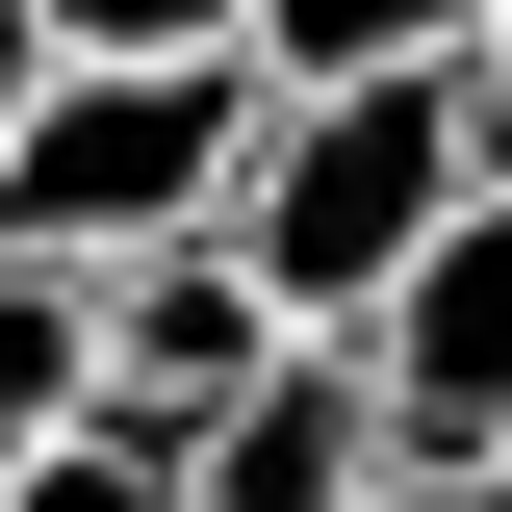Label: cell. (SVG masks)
Returning a JSON list of instances; mask_svg holds the SVG:
<instances>
[{"mask_svg":"<svg viewBox=\"0 0 512 512\" xmlns=\"http://www.w3.org/2000/svg\"><path fill=\"white\" fill-rule=\"evenodd\" d=\"M333 359L384 384V461H436V436H487V410H512V154L359 282V333H333Z\"/></svg>","mask_w":512,"mask_h":512,"instance_id":"obj_3","label":"cell"},{"mask_svg":"<svg viewBox=\"0 0 512 512\" xmlns=\"http://www.w3.org/2000/svg\"><path fill=\"white\" fill-rule=\"evenodd\" d=\"M436 77H461V154H512V0H461V52H436Z\"/></svg>","mask_w":512,"mask_h":512,"instance_id":"obj_9","label":"cell"},{"mask_svg":"<svg viewBox=\"0 0 512 512\" xmlns=\"http://www.w3.org/2000/svg\"><path fill=\"white\" fill-rule=\"evenodd\" d=\"M461 180H487V154H461V77H436V52H384V77H256L205 231L256 256V308H282V333H359V282L436 231Z\"/></svg>","mask_w":512,"mask_h":512,"instance_id":"obj_1","label":"cell"},{"mask_svg":"<svg viewBox=\"0 0 512 512\" xmlns=\"http://www.w3.org/2000/svg\"><path fill=\"white\" fill-rule=\"evenodd\" d=\"M77 384V256H0V436Z\"/></svg>","mask_w":512,"mask_h":512,"instance_id":"obj_7","label":"cell"},{"mask_svg":"<svg viewBox=\"0 0 512 512\" xmlns=\"http://www.w3.org/2000/svg\"><path fill=\"white\" fill-rule=\"evenodd\" d=\"M231 128H256V52H52L0 103V256L205 231V205H231Z\"/></svg>","mask_w":512,"mask_h":512,"instance_id":"obj_2","label":"cell"},{"mask_svg":"<svg viewBox=\"0 0 512 512\" xmlns=\"http://www.w3.org/2000/svg\"><path fill=\"white\" fill-rule=\"evenodd\" d=\"M52 52H231V0H26Z\"/></svg>","mask_w":512,"mask_h":512,"instance_id":"obj_8","label":"cell"},{"mask_svg":"<svg viewBox=\"0 0 512 512\" xmlns=\"http://www.w3.org/2000/svg\"><path fill=\"white\" fill-rule=\"evenodd\" d=\"M256 359H282V308H256L231 231H128V256H77V384H128V410H231Z\"/></svg>","mask_w":512,"mask_h":512,"instance_id":"obj_4","label":"cell"},{"mask_svg":"<svg viewBox=\"0 0 512 512\" xmlns=\"http://www.w3.org/2000/svg\"><path fill=\"white\" fill-rule=\"evenodd\" d=\"M0 512H180V410H128V384H52V410L0 436Z\"/></svg>","mask_w":512,"mask_h":512,"instance_id":"obj_6","label":"cell"},{"mask_svg":"<svg viewBox=\"0 0 512 512\" xmlns=\"http://www.w3.org/2000/svg\"><path fill=\"white\" fill-rule=\"evenodd\" d=\"M26 77H52V26H26V0H0V103H26Z\"/></svg>","mask_w":512,"mask_h":512,"instance_id":"obj_10","label":"cell"},{"mask_svg":"<svg viewBox=\"0 0 512 512\" xmlns=\"http://www.w3.org/2000/svg\"><path fill=\"white\" fill-rule=\"evenodd\" d=\"M359 487H384V384L333 333H282L231 410H180V512H359Z\"/></svg>","mask_w":512,"mask_h":512,"instance_id":"obj_5","label":"cell"}]
</instances>
